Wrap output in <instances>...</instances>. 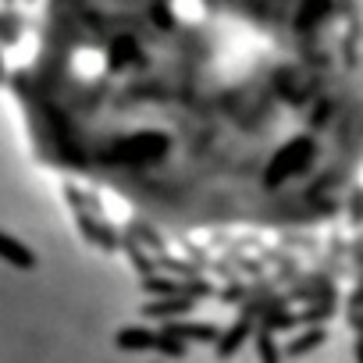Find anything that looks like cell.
<instances>
[{
    "instance_id": "obj_1",
    "label": "cell",
    "mask_w": 363,
    "mask_h": 363,
    "mask_svg": "<svg viewBox=\"0 0 363 363\" xmlns=\"http://www.w3.org/2000/svg\"><path fill=\"white\" fill-rule=\"evenodd\" d=\"M40 150L150 235H296L363 196V0H43Z\"/></svg>"
},
{
    "instance_id": "obj_2",
    "label": "cell",
    "mask_w": 363,
    "mask_h": 363,
    "mask_svg": "<svg viewBox=\"0 0 363 363\" xmlns=\"http://www.w3.org/2000/svg\"><path fill=\"white\" fill-rule=\"evenodd\" d=\"M0 257H8V260L18 264V267H29V264H33V257H29L22 246H15L11 239H4V235H0Z\"/></svg>"
}]
</instances>
